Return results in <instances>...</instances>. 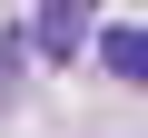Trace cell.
<instances>
[{
	"label": "cell",
	"mask_w": 148,
	"mask_h": 138,
	"mask_svg": "<svg viewBox=\"0 0 148 138\" xmlns=\"http://www.w3.org/2000/svg\"><path fill=\"white\" fill-rule=\"evenodd\" d=\"M89 30H99V0H40V30H30V40H40L49 69H69V59L89 49Z\"/></svg>",
	"instance_id": "cell-1"
},
{
	"label": "cell",
	"mask_w": 148,
	"mask_h": 138,
	"mask_svg": "<svg viewBox=\"0 0 148 138\" xmlns=\"http://www.w3.org/2000/svg\"><path fill=\"white\" fill-rule=\"evenodd\" d=\"M89 40H99V59H109V79H128V89L148 79V40H138L128 20H109V30H89Z\"/></svg>",
	"instance_id": "cell-2"
}]
</instances>
